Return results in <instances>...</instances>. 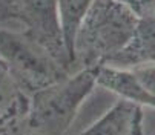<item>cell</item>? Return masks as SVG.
<instances>
[{
    "instance_id": "obj_8",
    "label": "cell",
    "mask_w": 155,
    "mask_h": 135,
    "mask_svg": "<svg viewBox=\"0 0 155 135\" xmlns=\"http://www.w3.org/2000/svg\"><path fill=\"white\" fill-rule=\"evenodd\" d=\"M94 0H57V17L63 43L72 63V44L75 34ZM74 72V69H72Z\"/></svg>"
},
{
    "instance_id": "obj_7",
    "label": "cell",
    "mask_w": 155,
    "mask_h": 135,
    "mask_svg": "<svg viewBox=\"0 0 155 135\" xmlns=\"http://www.w3.org/2000/svg\"><path fill=\"white\" fill-rule=\"evenodd\" d=\"M28 107L29 94L0 60V132L20 124L28 114Z\"/></svg>"
},
{
    "instance_id": "obj_4",
    "label": "cell",
    "mask_w": 155,
    "mask_h": 135,
    "mask_svg": "<svg viewBox=\"0 0 155 135\" xmlns=\"http://www.w3.org/2000/svg\"><path fill=\"white\" fill-rule=\"evenodd\" d=\"M9 20L20 23L26 35L72 74L58 25L57 0H0V21Z\"/></svg>"
},
{
    "instance_id": "obj_5",
    "label": "cell",
    "mask_w": 155,
    "mask_h": 135,
    "mask_svg": "<svg viewBox=\"0 0 155 135\" xmlns=\"http://www.w3.org/2000/svg\"><path fill=\"white\" fill-rule=\"evenodd\" d=\"M143 106L120 98L78 135H144Z\"/></svg>"
},
{
    "instance_id": "obj_3",
    "label": "cell",
    "mask_w": 155,
    "mask_h": 135,
    "mask_svg": "<svg viewBox=\"0 0 155 135\" xmlns=\"http://www.w3.org/2000/svg\"><path fill=\"white\" fill-rule=\"evenodd\" d=\"M0 60L8 68L26 94H34L69 75L38 43L23 31L0 26Z\"/></svg>"
},
{
    "instance_id": "obj_2",
    "label": "cell",
    "mask_w": 155,
    "mask_h": 135,
    "mask_svg": "<svg viewBox=\"0 0 155 135\" xmlns=\"http://www.w3.org/2000/svg\"><path fill=\"white\" fill-rule=\"evenodd\" d=\"M97 68L75 71L29 95L21 129L31 135H66L80 106L97 86Z\"/></svg>"
},
{
    "instance_id": "obj_9",
    "label": "cell",
    "mask_w": 155,
    "mask_h": 135,
    "mask_svg": "<svg viewBox=\"0 0 155 135\" xmlns=\"http://www.w3.org/2000/svg\"><path fill=\"white\" fill-rule=\"evenodd\" d=\"M129 8L137 17H143L155 11V0H115Z\"/></svg>"
},
{
    "instance_id": "obj_1",
    "label": "cell",
    "mask_w": 155,
    "mask_h": 135,
    "mask_svg": "<svg viewBox=\"0 0 155 135\" xmlns=\"http://www.w3.org/2000/svg\"><path fill=\"white\" fill-rule=\"evenodd\" d=\"M137 20L129 8L115 0H94L74 38V72L104 66L127 44Z\"/></svg>"
},
{
    "instance_id": "obj_6",
    "label": "cell",
    "mask_w": 155,
    "mask_h": 135,
    "mask_svg": "<svg viewBox=\"0 0 155 135\" xmlns=\"http://www.w3.org/2000/svg\"><path fill=\"white\" fill-rule=\"evenodd\" d=\"M143 63H155V11L138 17L127 44L110 58L106 66L130 69Z\"/></svg>"
},
{
    "instance_id": "obj_10",
    "label": "cell",
    "mask_w": 155,
    "mask_h": 135,
    "mask_svg": "<svg viewBox=\"0 0 155 135\" xmlns=\"http://www.w3.org/2000/svg\"><path fill=\"white\" fill-rule=\"evenodd\" d=\"M0 135H31V133L25 132L23 129H21L20 124H17V126H14V127H11V129H6V130H3V132H0Z\"/></svg>"
}]
</instances>
